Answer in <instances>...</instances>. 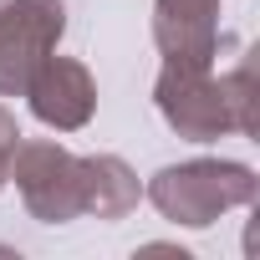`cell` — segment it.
<instances>
[{
    "instance_id": "obj_1",
    "label": "cell",
    "mask_w": 260,
    "mask_h": 260,
    "mask_svg": "<svg viewBox=\"0 0 260 260\" xmlns=\"http://www.w3.org/2000/svg\"><path fill=\"white\" fill-rule=\"evenodd\" d=\"M260 179L250 164L235 158H189V164H169L148 179V199L164 219L204 230L230 209H245L255 199Z\"/></svg>"
},
{
    "instance_id": "obj_2",
    "label": "cell",
    "mask_w": 260,
    "mask_h": 260,
    "mask_svg": "<svg viewBox=\"0 0 260 260\" xmlns=\"http://www.w3.org/2000/svg\"><path fill=\"white\" fill-rule=\"evenodd\" d=\"M153 102H158L164 122L189 143H214V138L235 133L214 61H164V72L153 82Z\"/></svg>"
},
{
    "instance_id": "obj_3",
    "label": "cell",
    "mask_w": 260,
    "mask_h": 260,
    "mask_svg": "<svg viewBox=\"0 0 260 260\" xmlns=\"http://www.w3.org/2000/svg\"><path fill=\"white\" fill-rule=\"evenodd\" d=\"M11 179H16L31 219H41V224L82 219V158L72 148H61L56 138H21Z\"/></svg>"
},
{
    "instance_id": "obj_4",
    "label": "cell",
    "mask_w": 260,
    "mask_h": 260,
    "mask_svg": "<svg viewBox=\"0 0 260 260\" xmlns=\"http://www.w3.org/2000/svg\"><path fill=\"white\" fill-rule=\"evenodd\" d=\"M67 31L61 0H6L0 11V97H21L31 72L56 51Z\"/></svg>"
},
{
    "instance_id": "obj_5",
    "label": "cell",
    "mask_w": 260,
    "mask_h": 260,
    "mask_svg": "<svg viewBox=\"0 0 260 260\" xmlns=\"http://www.w3.org/2000/svg\"><path fill=\"white\" fill-rule=\"evenodd\" d=\"M21 97L31 102V112L46 127H56V133H77V127H87L92 112H97V82H92L87 61L56 56V51L31 72V82H26Z\"/></svg>"
},
{
    "instance_id": "obj_6",
    "label": "cell",
    "mask_w": 260,
    "mask_h": 260,
    "mask_svg": "<svg viewBox=\"0 0 260 260\" xmlns=\"http://www.w3.org/2000/svg\"><path fill=\"white\" fill-rule=\"evenodd\" d=\"M153 41L164 61H214L219 0H153Z\"/></svg>"
},
{
    "instance_id": "obj_7",
    "label": "cell",
    "mask_w": 260,
    "mask_h": 260,
    "mask_svg": "<svg viewBox=\"0 0 260 260\" xmlns=\"http://www.w3.org/2000/svg\"><path fill=\"white\" fill-rule=\"evenodd\" d=\"M143 199L138 174L117 153H87L82 158V214L92 219H127Z\"/></svg>"
},
{
    "instance_id": "obj_8",
    "label": "cell",
    "mask_w": 260,
    "mask_h": 260,
    "mask_svg": "<svg viewBox=\"0 0 260 260\" xmlns=\"http://www.w3.org/2000/svg\"><path fill=\"white\" fill-rule=\"evenodd\" d=\"M219 87H224V102H230V117H235V133L255 138L260 133V117H255V61L240 56L230 72H219Z\"/></svg>"
},
{
    "instance_id": "obj_9",
    "label": "cell",
    "mask_w": 260,
    "mask_h": 260,
    "mask_svg": "<svg viewBox=\"0 0 260 260\" xmlns=\"http://www.w3.org/2000/svg\"><path fill=\"white\" fill-rule=\"evenodd\" d=\"M16 148H21V122H16V112H11V107H0V189L11 184Z\"/></svg>"
},
{
    "instance_id": "obj_10",
    "label": "cell",
    "mask_w": 260,
    "mask_h": 260,
    "mask_svg": "<svg viewBox=\"0 0 260 260\" xmlns=\"http://www.w3.org/2000/svg\"><path fill=\"white\" fill-rule=\"evenodd\" d=\"M0 11H6V0H0Z\"/></svg>"
}]
</instances>
